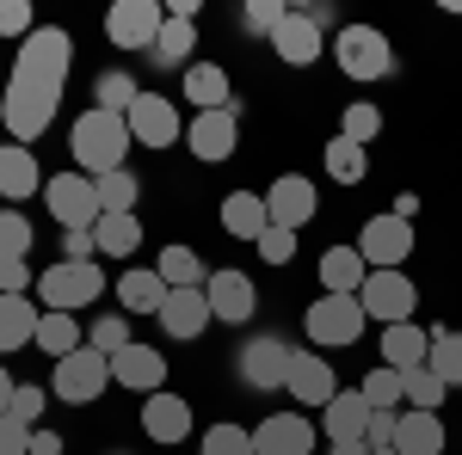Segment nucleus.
Listing matches in <instances>:
<instances>
[{
  "label": "nucleus",
  "mask_w": 462,
  "mask_h": 455,
  "mask_svg": "<svg viewBox=\"0 0 462 455\" xmlns=\"http://www.w3.org/2000/svg\"><path fill=\"white\" fill-rule=\"evenodd\" d=\"M327 455H376V450H370V443L357 437V443H327Z\"/></svg>",
  "instance_id": "bf43d9fd"
},
{
  "label": "nucleus",
  "mask_w": 462,
  "mask_h": 455,
  "mask_svg": "<svg viewBox=\"0 0 462 455\" xmlns=\"http://www.w3.org/2000/svg\"><path fill=\"white\" fill-rule=\"evenodd\" d=\"M43 210L62 222V234H69V228H93V222L106 215V210H99V185H93L87 173L43 178Z\"/></svg>",
  "instance_id": "1a4fd4ad"
},
{
  "label": "nucleus",
  "mask_w": 462,
  "mask_h": 455,
  "mask_svg": "<svg viewBox=\"0 0 462 455\" xmlns=\"http://www.w3.org/2000/svg\"><path fill=\"white\" fill-rule=\"evenodd\" d=\"M87 345L106 350V357H117L124 345H136V339H130V314H99L93 326H87Z\"/></svg>",
  "instance_id": "a18cd8bd"
},
{
  "label": "nucleus",
  "mask_w": 462,
  "mask_h": 455,
  "mask_svg": "<svg viewBox=\"0 0 462 455\" xmlns=\"http://www.w3.org/2000/svg\"><path fill=\"white\" fill-rule=\"evenodd\" d=\"M333 62H339V74L346 80H389L394 74V43L389 32H376V25H339L333 32Z\"/></svg>",
  "instance_id": "20e7f679"
},
{
  "label": "nucleus",
  "mask_w": 462,
  "mask_h": 455,
  "mask_svg": "<svg viewBox=\"0 0 462 455\" xmlns=\"http://www.w3.org/2000/svg\"><path fill=\"white\" fill-rule=\"evenodd\" d=\"M357 387H364L370 413H401V369H389V363H383V369H370Z\"/></svg>",
  "instance_id": "79ce46f5"
},
{
  "label": "nucleus",
  "mask_w": 462,
  "mask_h": 455,
  "mask_svg": "<svg viewBox=\"0 0 462 455\" xmlns=\"http://www.w3.org/2000/svg\"><path fill=\"white\" fill-rule=\"evenodd\" d=\"M161 302H167L161 271H124L117 278V314H161Z\"/></svg>",
  "instance_id": "7c9ffc66"
},
{
  "label": "nucleus",
  "mask_w": 462,
  "mask_h": 455,
  "mask_svg": "<svg viewBox=\"0 0 462 455\" xmlns=\"http://www.w3.org/2000/svg\"><path fill=\"white\" fill-rule=\"evenodd\" d=\"M154 271H161V283H167V289H204V283H210V271H204V259H198V252H191V246H161V265H154Z\"/></svg>",
  "instance_id": "f704fd0d"
},
{
  "label": "nucleus",
  "mask_w": 462,
  "mask_h": 455,
  "mask_svg": "<svg viewBox=\"0 0 462 455\" xmlns=\"http://www.w3.org/2000/svg\"><path fill=\"white\" fill-rule=\"evenodd\" d=\"M320 167H327L333 185H364V178H370V148L333 136V141H327V154H320Z\"/></svg>",
  "instance_id": "72a5a7b5"
},
{
  "label": "nucleus",
  "mask_w": 462,
  "mask_h": 455,
  "mask_svg": "<svg viewBox=\"0 0 462 455\" xmlns=\"http://www.w3.org/2000/svg\"><path fill=\"white\" fill-rule=\"evenodd\" d=\"M32 32H37V19H32V0H0V37L25 43Z\"/></svg>",
  "instance_id": "de8ad7c7"
},
{
  "label": "nucleus",
  "mask_w": 462,
  "mask_h": 455,
  "mask_svg": "<svg viewBox=\"0 0 462 455\" xmlns=\"http://www.w3.org/2000/svg\"><path fill=\"white\" fill-rule=\"evenodd\" d=\"M93 252H99V246H93V228H69V234H62V259H80V265H87Z\"/></svg>",
  "instance_id": "5fc2aeb1"
},
{
  "label": "nucleus",
  "mask_w": 462,
  "mask_h": 455,
  "mask_svg": "<svg viewBox=\"0 0 462 455\" xmlns=\"http://www.w3.org/2000/svg\"><path fill=\"white\" fill-rule=\"evenodd\" d=\"M111 387V357L93 345H80L74 357L56 363V376H50V400H62V406H93L99 394Z\"/></svg>",
  "instance_id": "423d86ee"
},
{
  "label": "nucleus",
  "mask_w": 462,
  "mask_h": 455,
  "mask_svg": "<svg viewBox=\"0 0 462 455\" xmlns=\"http://www.w3.org/2000/svg\"><path fill=\"white\" fill-rule=\"evenodd\" d=\"M143 437L148 443H185L191 437V406H185V394H148L143 400Z\"/></svg>",
  "instance_id": "5701e85b"
},
{
  "label": "nucleus",
  "mask_w": 462,
  "mask_h": 455,
  "mask_svg": "<svg viewBox=\"0 0 462 455\" xmlns=\"http://www.w3.org/2000/svg\"><path fill=\"white\" fill-rule=\"evenodd\" d=\"M253 455H315V424L302 413H265L253 424Z\"/></svg>",
  "instance_id": "6ab92c4d"
},
{
  "label": "nucleus",
  "mask_w": 462,
  "mask_h": 455,
  "mask_svg": "<svg viewBox=\"0 0 462 455\" xmlns=\"http://www.w3.org/2000/svg\"><path fill=\"white\" fill-rule=\"evenodd\" d=\"M32 455H62V437H56V431H43V424H37V431H32Z\"/></svg>",
  "instance_id": "6e6d98bb"
},
{
  "label": "nucleus",
  "mask_w": 462,
  "mask_h": 455,
  "mask_svg": "<svg viewBox=\"0 0 462 455\" xmlns=\"http://www.w3.org/2000/svg\"><path fill=\"white\" fill-rule=\"evenodd\" d=\"M426 369H431L444 387H450V394L462 387V332H457V326H431V357H426Z\"/></svg>",
  "instance_id": "c9c22d12"
},
{
  "label": "nucleus",
  "mask_w": 462,
  "mask_h": 455,
  "mask_svg": "<svg viewBox=\"0 0 462 455\" xmlns=\"http://www.w3.org/2000/svg\"><path fill=\"white\" fill-rule=\"evenodd\" d=\"M357 302H364V320L394 326V320H413V308H420V283L407 278V271H370L364 289H357Z\"/></svg>",
  "instance_id": "f8f14e48"
},
{
  "label": "nucleus",
  "mask_w": 462,
  "mask_h": 455,
  "mask_svg": "<svg viewBox=\"0 0 462 455\" xmlns=\"http://www.w3.org/2000/svg\"><path fill=\"white\" fill-rule=\"evenodd\" d=\"M339 136L357 141V148H370V141L383 136V111L370 105V99H352V105L339 111Z\"/></svg>",
  "instance_id": "a19ab883"
},
{
  "label": "nucleus",
  "mask_w": 462,
  "mask_h": 455,
  "mask_svg": "<svg viewBox=\"0 0 462 455\" xmlns=\"http://www.w3.org/2000/svg\"><path fill=\"white\" fill-rule=\"evenodd\" d=\"M185 99L198 111H222V105H235V80H228L222 62H191L185 68Z\"/></svg>",
  "instance_id": "cd10ccee"
},
{
  "label": "nucleus",
  "mask_w": 462,
  "mask_h": 455,
  "mask_svg": "<svg viewBox=\"0 0 462 455\" xmlns=\"http://www.w3.org/2000/svg\"><path fill=\"white\" fill-rule=\"evenodd\" d=\"M394 419H401V413H370L364 443H370V450H394Z\"/></svg>",
  "instance_id": "864d4df0"
},
{
  "label": "nucleus",
  "mask_w": 462,
  "mask_h": 455,
  "mask_svg": "<svg viewBox=\"0 0 462 455\" xmlns=\"http://www.w3.org/2000/svg\"><path fill=\"white\" fill-rule=\"evenodd\" d=\"M357 259H364L370 271H407V259H413V222H401V215H370L364 234H357Z\"/></svg>",
  "instance_id": "9d476101"
},
{
  "label": "nucleus",
  "mask_w": 462,
  "mask_h": 455,
  "mask_svg": "<svg viewBox=\"0 0 462 455\" xmlns=\"http://www.w3.org/2000/svg\"><path fill=\"white\" fill-rule=\"evenodd\" d=\"M204 296H210V314L222 320V326H247L253 308H259V289H253V278H247V271H235V265L210 271Z\"/></svg>",
  "instance_id": "f3484780"
},
{
  "label": "nucleus",
  "mask_w": 462,
  "mask_h": 455,
  "mask_svg": "<svg viewBox=\"0 0 462 455\" xmlns=\"http://www.w3.org/2000/svg\"><path fill=\"white\" fill-rule=\"evenodd\" d=\"M13 394H19V382H13L6 363H0V413H13Z\"/></svg>",
  "instance_id": "13d9d810"
},
{
  "label": "nucleus",
  "mask_w": 462,
  "mask_h": 455,
  "mask_svg": "<svg viewBox=\"0 0 462 455\" xmlns=\"http://www.w3.org/2000/svg\"><path fill=\"white\" fill-rule=\"evenodd\" d=\"M37 278H32V265L25 259H13V265H0V296H32Z\"/></svg>",
  "instance_id": "603ef678"
},
{
  "label": "nucleus",
  "mask_w": 462,
  "mask_h": 455,
  "mask_svg": "<svg viewBox=\"0 0 462 455\" xmlns=\"http://www.w3.org/2000/svg\"><path fill=\"white\" fill-rule=\"evenodd\" d=\"M124 123H130L136 148H173V141H185V117H179V105L167 93H143L136 105L124 111Z\"/></svg>",
  "instance_id": "ddd939ff"
},
{
  "label": "nucleus",
  "mask_w": 462,
  "mask_h": 455,
  "mask_svg": "<svg viewBox=\"0 0 462 455\" xmlns=\"http://www.w3.org/2000/svg\"><path fill=\"white\" fill-rule=\"evenodd\" d=\"M161 25H167V6L161 0H117L106 13V37L117 50H154Z\"/></svg>",
  "instance_id": "4468645a"
},
{
  "label": "nucleus",
  "mask_w": 462,
  "mask_h": 455,
  "mask_svg": "<svg viewBox=\"0 0 462 455\" xmlns=\"http://www.w3.org/2000/svg\"><path fill=\"white\" fill-rule=\"evenodd\" d=\"M191 50H198V25H191V19H167V25H161V37H154V50H148V56H154V62H161V68H191V62H198V56H191Z\"/></svg>",
  "instance_id": "2f4dec72"
},
{
  "label": "nucleus",
  "mask_w": 462,
  "mask_h": 455,
  "mask_svg": "<svg viewBox=\"0 0 462 455\" xmlns=\"http://www.w3.org/2000/svg\"><path fill=\"white\" fill-rule=\"evenodd\" d=\"M290 357H296V345H290V339L259 332V339H247V345H241L235 376L247 382V394H278V387H284V376H290Z\"/></svg>",
  "instance_id": "6e6552de"
},
{
  "label": "nucleus",
  "mask_w": 462,
  "mask_h": 455,
  "mask_svg": "<svg viewBox=\"0 0 462 455\" xmlns=\"http://www.w3.org/2000/svg\"><path fill=\"white\" fill-rule=\"evenodd\" d=\"M376 455H394V450H376Z\"/></svg>",
  "instance_id": "052dcab7"
},
{
  "label": "nucleus",
  "mask_w": 462,
  "mask_h": 455,
  "mask_svg": "<svg viewBox=\"0 0 462 455\" xmlns=\"http://www.w3.org/2000/svg\"><path fill=\"white\" fill-rule=\"evenodd\" d=\"M25 197H43L37 154H32V148H19V141H13V148L0 141V204H6V210H19Z\"/></svg>",
  "instance_id": "4be33fe9"
},
{
  "label": "nucleus",
  "mask_w": 462,
  "mask_h": 455,
  "mask_svg": "<svg viewBox=\"0 0 462 455\" xmlns=\"http://www.w3.org/2000/svg\"><path fill=\"white\" fill-rule=\"evenodd\" d=\"M32 296H37L43 314H80L87 302L106 296V271H99V259H87V265H80V259H56V265L37 278Z\"/></svg>",
  "instance_id": "7ed1b4c3"
},
{
  "label": "nucleus",
  "mask_w": 462,
  "mask_h": 455,
  "mask_svg": "<svg viewBox=\"0 0 462 455\" xmlns=\"http://www.w3.org/2000/svg\"><path fill=\"white\" fill-rule=\"evenodd\" d=\"M37 320H43V308L32 296H0V357L19 345H37Z\"/></svg>",
  "instance_id": "c756f323"
},
{
  "label": "nucleus",
  "mask_w": 462,
  "mask_h": 455,
  "mask_svg": "<svg viewBox=\"0 0 462 455\" xmlns=\"http://www.w3.org/2000/svg\"><path fill=\"white\" fill-rule=\"evenodd\" d=\"M302 332H309V345H320V350L357 345V339H364V302H357V296H315L309 314H302Z\"/></svg>",
  "instance_id": "39448f33"
},
{
  "label": "nucleus",
  "mask_w": 462,
  "mask_h": 455,
  "mask_svg": "<svg viewBox=\"0 0 462 455\" xmlns=\"http://www.w3.org/2000/svg\"><path fill=\"white\" fill-rule=\"evenodd\" d=\"M43 406H50V387L19 382V394H13V419H19V424H32V431H37V419H43Z\"/></svg>",
  "instance_id": "8fccbe9b"
},
{
  "label": "nucleus",
  "mask_w": 462,
  "mask_h": 455,
  "mask_svg": "<svg viewBox=\"0 0 462 455\" xmlns=\"http://www.w3.org/2000/svg\"><path fill=\"white\" fill-rule=\"evenodd\" d=\"M284 394L296 400V406H315V413H327V406H333V394H339V376H333V363H327V357L309 345V350H296V357H290Z\"/></svg>",
  "instance_id": "dca6fc26"
},
{
  "label": "nucleus",
  "mask_w": 462,
  "mask_h": 455,
  "mask_svg": "<svg viewBox=\"0 0 462 455\" xmlns=\"http://www.w3.org/2000/svg\"><path fill=\"white\" fill-rule=\"evenodd\" d=\"M272 228V210H265V191H228L222 197V234L259 246V234Z\"/></svg>",
  "instance_id": "a878e982"
},
{
  "label": "nucleus",
  "mask_w": 462,
  "mask_h": 455,
  "mask_svg": "<svg viewBox=\"0 0 462 455\" xmlns=\"http://www.w3.org/2000/svg\"><path fill=\"white\" fill-rule=\"evenodd\" d=\"M431 357V326H420V320H394V326H383V363L389 369H426Z\"/></svg>",
  "instance_id": "b1692460"
},
{
  "label": "nucleus",
  "mask_w": 462,
  "mask_h": 455,
  "mask_svg": "<svg viewBox=\"0 0 462 455\" xmlns=\"http://www.w3.org/2000/svg\"><path fill=\"white\" fill-rule=\"evenodd\" d=\"M364 424H370V400H364V387H339L333 406L320 413V437H327V443H357Z\"/></svg>",
  "instance_id": "393cba45"
},
{
  "label": "nucleus",
  "mask_w": 462,
  "mask_h": 455,
  "mask_svg": "<svg viewBox=\"0 0 462 455\" xmlns=\"http://www.w3.org/2000/svg\"><path fill=\"white\" fill-rule=\"evenodd\" d=\"M253 252H259L265 265H290V259H296V234H290V228H265Z\"/></svg>",
  "instance_id": "09e8293b"
},
{
  "label": "nucleus",
  "mask_w": 462,
  "mask_h": 455,
  "mask_svg": "<svg viewBox=\"0 0 462 455\" xmlns=\"http://www.w3.org/2000/svg\"><path fill=\"white\" fill-rule=\"evenodd\" d=\"M265 210H272V228H290V234H302L309 222H315L320 197H315V178L302 173H278L265 185Z\"/></svg>",
  "instance_id": "2eb2a0df"
},
{
  "label": "nucleus",
  "mask_w": 462,
  "mask_h": 455,
  "mask_svg": "<svg viewBox=\"0 0 462 455\" xmlns=\"http://www.w3.org/2000/svg\"><path fill=\"white\" fill-rule=\"evenodd\" d=\"M99 185V210L106 215H136V197H143V178L130 173V167H117V173L93 178Z\"/></svg>",
  "instance_id": "58836bf2"
},
{
  "label": "nucleus",
  "mask_w": 462,
  "mask_h": 455,
  "mask_svg": "<svg viewBox=\"0 0 462 455\" xmlns=\"http://www.w3.org/2000/svg\"><path fill=\"white\" fill-rule=\"evenodd\" d=\"M0 210H6V204H0Z\"/></svg>",
  "instance_id": "680f3d73"
},
{
  "label": "nucleus",
  "mask_w": 462,
  "mask_h": 455,
  "mask_svg": "<svg viewBox=\"0 0 462 455\" xmlns=\"http://www.w3.org/2000/svg\"><path fill=\"white\" fill-rule=\"evenodd\" d=\"M272 56H278L284 68H315L320 56H327V37H320V25L302 6H290V19L272 32Z\"/></svg>",
  "instance_id": "a211bd4d"
},
{
  "label": "nucleus",
  "mask_w": 462,
  "mask_h": 455,
  "mask_svg": "<svg viewBox=\"0 0 462 455\" xmlns=\"http://www.w3.org/2000/svg\"><path fill=\"white\" fill-rule=\"evenodd\" d=\"M198 455H253V431L247 424H210L204 431V443H198Z\"/></svg>",
  "instance_id": "c03bdc74"
},
{
  "label": "nucleus",
  "mask_w": 462,
  "mask_h": 455,
  "mask_svg": "<svg viewBox=\"0 0 462 455\" xmlns=\"http://www.w3.org/2000/svg\"><path fill=\"white\" fill-rule=\"evenodd\" d=\"M111 382L148 400V394H161V387H167V357H161L154 345H124L117 357H111Z\"/></svg>",
  "instance_id": "aec40b11"
},
{
  "label": "nucleus",
  "mask_w": 462,
  "mask_h": 455,
  "mask_svg": "<svg viewBox=\"0 0 462 455\" xmlns=\"http://www.w3.org/2000/svg\"><path fill=\"white\" fill-rule=\"evenodd\" d=\"M136 148V136H130V123L117 117V111H80L69 123V154H74V173L87 178H106L124 167V154Z\"/></svg>",
  "instance_id": "f257e3e1"
},
{
  "label": "nucleus",
  "mask_w": 462,
  "mask_h": 455,
  "mask_svg": "<svg viewBox=\"0 0 462 455\" xmlns=\"http://www.w3.org/2000/svg\"><path fill=\"white\" fill-rule=\"evenodd\" d=\"M389 215H401V222H413V215H420V197H413V191H401V197H394V210Z\"/></svg>",
  "instance_id": "4d7b16f0"
},
{
  "label": "nucleus",
  "mask_w": 462,
  "mask_h": 455,
  "mask_svg": "<svg viewBox=\"0 0 462 455\" xmlns=\"http://www.w3.org/2000/svg\"><path fill=\"white\" fill-rule=\"evenodd\" d=\"M56 111H62V93H50V86H19V80H6V99H0V123H6V136L19 141H37L50 123H56Z\"/></svg>",
  "instance_id": "0eeeda50"
},
{
  "label": "nucleus",
  "mask_w": 462,
  "mask_h": 455,
  "mask_svg": "<svg viewBox=\"0 0 462 455\" xmlns=\"http://www.w3.org/2000/svg\"><path fill=\"white\" fill-rule=\"evenodd\" d=\"M185 148H191L204 167H222V160H235V148H241V105L198 111V117L185 123Z\"/></svg>",
  "instance_id": "9b49d317"
},
{
  "label": "nucleus",
  "mask_w": 462,
  "mask_h": 455,
  "mask_svg": "<svg viewBox=\"0 0 462 455\" xmlns=\"http://www.w3.org/2000/svg\"><path fill=\"white\" fill-rule=\"evenodd\" d=\"M69 68H74V37L62 25H37L19 50H13V80L19 86H50L62 93L69 86Z\"/></svg>",
  "instance_id": "f03ea898"
},
{
  "label": "nucleus",
  "mask_w": 462,
  "mask_h": 455,
  "mask_svg": "<svg viewBox=\"0 0 462 455\" xmlns=\"http://www.w3.org/2000/svg\"><path fill=\"white\" fill-rule=\"evenodd\" d=\"M444 400H450V387L438 382L431 369H407V376H401V406H407V413H438Z\"/></svg>",
  "instance_id": "ea45409f"
},
{
  "label": "nucleus",
  "mask_w": 462,
  "mask_h": 455,
  "mask_svg": "<svg viewBox=\"0 0 462 455\" xmlns=\"http://www.w3.org/2000/svg\"><path fill=\"white\" fill-rule=\"evenodd\" d=\"M394 455H444V419L401 406V419H394Z\"/></svg>",
  "instance_id": "bb28decb"
},
{
  "label": "nucleus",
  "mask_w": 462,
  "mask_h": 455,
  "mask_svg": "<svg viewBox=\"0 0 462 455\" xmlns=\"http://www.w3.org/2000/svg\"><path fill=\"white\" fill-rule=\"evenodd\" d=\"M80 345H87V332H80V320H74V314H43V320H37V350H43V357L62 363V357H74Z\"/></svg>",
  "instance_id": "e433bc0d"
},
{
  "label": "nucleus",
  "mask_w": 462,
  "mask_h": 455,
  "mask_svg": "<svg viewBox=\"0 0 462 455\" xmlns=\"http://www.w3.org/2000/svg\"><path fill=\"white\" fill-rule=\"evenodd\" d=\"M32 252V215L25 210H0V265Z\"/></svg>",
  "instance_id": "37998d69"
},
{
  "label": "nucleus",
  "mask_w": 462,
  "mask_h": 455,
  "mask_svg": "<svg viewBox=\"0 0 462 455\" xmlns=\"http://www.w3.org/2000/svg\"><path fill=\"white\" fill-rule=\"evenodd\" d=\"M93 246H99L106 259H130V252L143 246V215H99V222H93Z\"/></svg>",
  "instance_id": "473e14b6"
},
{
  "label": "nucleus",
  "mask_w": 462,
  "mask_h": 455,
  "mask_svg": "<svg viewBox=\"0 0 462 455\" xmlns=\"http://www.w3.org/2000/svg\"><path fill=\"white\" fill-rule=\"evenodd\" d=\"M0 455H32V424H19L13 413H0Z\"/></svg>",
  "instance_id": "3c124183"
},
{
  "label": "nucleus",
  "mask_w": 462,
  "mask_h": 455,
  "mask_svg": "<svg viewBox=\"0 0 462 455\" xmlns=\"http://www.w3.org/2000/svg\"><path fill=\"white\" fill-rule=\"evenodd\" d=\"M136 99H143V86H136V74H130V68H106L99 80H93V105H99V111H117V117H124Z\"/></svg>",
  "instance_id": "4c0bfd02"
},
{
  "label": "nucleus",
  "mask_w": 462,
  "mask_h": 455,
  "mask_svg": "<svg viewBox=\"0 0 462 455\" xmlns=\"http://www.w3.org/2000/svg\"><path fill=\"white\" fill-rule=\"evenodd\" d=\"M370 278V265L357 259V246H333L320 252V296H357Z\"/></svg>",
  "instance_id": "c85d7f7f"
},
{
  "label": "nucleus",
  "mask_w": 462,
  "mask_h": 455,
  "mask_svg": "<svg viewBox=\"0 0 462 455\" xmlns=\"http://www.w3.org/2000/svg\"><path fill=\"white\" fill-rule=\"evenodd\" d=\"M154 320H161V332H167V339L191 345L216 314H210V296H204V289H167V302H161V314H154Z\"/></svg>",
  "instance_id": "412c9836"
},
{
  "label": "nucleus",
  "mask_w": 462,
  "mask_h": 455,
  "mask_svg": "<svg viewBox=\"0 0 462 455\" xmlns=\"http://www.w3.org/2000/svg\"><path fill=\"white\" fill-rule=\"evenodd\" d=\"M284 19H290L284 0H247V13H241V25H247L253 37H265V43H272V32H278Z\"/></svg>",
  "instance_id": "49530a36"
}]
</instances>
